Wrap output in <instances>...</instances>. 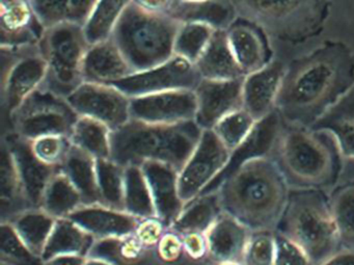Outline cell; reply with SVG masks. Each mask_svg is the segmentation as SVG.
Segmentation results:
<instances>
[{"label":"cell","instance_id":"obj_12","mask_svg":"<svg viewBox=\"0 0 354 265\" xmlns=\"http://www.w3.org/2000/svg\"><path fill=\"white\" fill-rule=\"evenodd\" d=\"M196 65L174 55L171 60L142 72H136L113 86L129 98L175 90H194L201 82Z\"/></svg>","mask_w":354,"mask_h":265},{"label":"cell","instance_id":"obj_49","mask_svg":"<svg viewBox=\"0 0 354 265\" xmlns=\"http://www.w3.org/2000/svg\"><path fill=\"white\" fill-rule=\"evenodd\" d=\"M183 239L184 252L190 258L202 259L208 256V244H207L206 234L190 233L182 236Z\"/></svg>","mask_w":354,"mask_h":265},{"label":"cell","instance_id":"obj_6","mask_svg":"<svg viewBox=\"0 0 354 265\" xmlns=\"http://www.w3.org/2000/svg\"><path fill=\"white\" fill-rule=\"evenodd\" d=\"M238 17L291 44L316 38L329 17L331 0H231Z\"/></svg>","mask_w":354,"mask_h":265},{"label":"cell","instance_id":"obj_5","mask_svg":"<svg viewBox=\"0 0 354 265\" xmlns=\"http://www.w3.org/2000/svg\"><path fill=\"white\" fill-rule=\"evenodd\" d=\"M274 231L304 250L319 265L342 250L329 194L322 190H293Z\"/></svg>","mask_w":354,"mask_h":265},{"label":"cell","instance_id":"obj_39","mask_svg":"<svg viewBox=\"0 0 354 265\" xmlns=\"http://www.w3.org/2000/svg\"><path fill=\"white\" fill-rule=\"evenodd\" d=\"M131 0H98L84 26L91 45L111 38L119 20Z\"/></svg>","mask_w":354,"mask_h":265},{"label":"cell","instance_id":"obj_22","mask_svg":"<svg viewBox=\"0 0 354 265\" xmlns=\"http://www.w3.org/2000/svg\"><path fill=\"white\" fill-rule=\"evenodd\" d=\"M286 67L272 61L259 71L248 74L243 82V109L257 122L275 111V101L285 75Z\"/></svg>","mask_w":354,"mask_h":265},{"label":"cell","instance_id":"obj_28","mask_svg":"<svg viewBox=\"0 0 354 265\" xmlns=\"http://www.w3.org/2000/svg\"><path fill=\"white\" fill-rule=\"evenodd\" d=\"M223 212L218 192L201 194L186 203L169 229L181 236L190 233L206 234Z\"/></svg>","mask_w":354,"mask_h":265},{"label":"cell","instance_id":"obj_45","mask_svg":"<svg viewBox=\"0 0 354 265\" xmlns=\"http://www.w3.org/2000/svg\"><path fill=\"white\" fill-rule=\"evenodd\" d=\"M274 231L252 232L244 257V265H274Z\"/></svg>","mask_w":354,"mask_h":265},{"label":"cell","instance_id":"obj_51","mask_svg":"<svg viewBox=\"0 0 354 265\" xmlns=\"http://www.w3.org/2000/svg\"><path fill=\"white\" fill-rule=\"evenodd\" d=\"M319 265H354V250H341Z\"/></svg>","mask_w":354,"mask_h":265},{"label":"cell","instance_id":"obj_9","mask_svg":"<svg viewBox=\"0 0 354 265\" xmlns=\"http://www.w3.org/2000/svg\"><path fill=\"white\" fill-rule=\"evenodd\" d=\"M78 117L67 98L42 86L10 116V131L28 140L46 136H70Z\"/></svg>","mask_w":354,"mask_h":265},{"label":"cell","instance_id":"obj_27","mask_svg":"<svg viewBox=\"0 0 354 265\" xmlns=\"http://www.w3.org/2000/svg\"><path fill=\"white\" fill-rule=\"evenodd\" d=\"M310 128L329 132L344 159L354 161V86Z\"/></svg>","mask_w":354,"mask_h":265},{"label":"cell","instance_id":"obj_19","mask_svg":"<svg viewBox=\"0 0 354 265\" xmlns=\"http://www.w3.org/2000/svg\"><path fill=\"white\" fill-rule=\"evenodd\" d=\"M227 39L240 68L246 75L272 62L268 35L254 22L238 17L227 30Z\"/></svg>","mask_w":354,"mask_h":265},{"label":"cell","instance_id":"obj_13","mask_svg":"<svg viewBox=\"0 0 354 265\" xmlns=\"http://www.w3.org/2000/svg\"><path fill=\"white\" fill-rule=\"evenodd\" d=\"M67 100L78 115L99 120L111 130L131 120V98L113 84L84 82Z\"/></svg>","mask_w":354,"mask_h":265},{"label":"cell","instance_id":"obj_37","mask_svg":"<svg viewBox=\"0 0 354 265\" xmlns=\"http://www.w3.org/2000/svg\"><path fill=\"white\" fill-rule=\"evenodd\" d=\"M146 250V246L132 234L126 237L97 239L88 257L102 259L115 265H136L142 260Z\"/></svg>","mask_w":354,"mask_h":265},{"label":"cell","instance_id":"obj_34","mask_svg":"<svg viewBox=\"0 0 354 265\" xmlns=\"http://www.w3.org/2000/svg\"><path fill=\"white\" fill-rule=\"evenodd\" d=\"M111 131L99 120L80 116L71 134L72 144L96 159H109L111 156Z\"/></svg>","mask_w":354,"mask_h":265},{"label":"cell","instance_id":"obj_46","mask_svg":"<svg viewBox=\"0 0 354 265\" xmlns=\"http://www.w3.org/2000/svg\"><path fill=\"white\" fill-rule=\"evenodd\" d=\"M274 265H313L301 248L283 234L274 231Z\"/></svg>","mask_w":354,"mask_h":265},{"label":"cell","instance_id":"obj_17","mask_svg":"<svg viewBox=\"0 0 354 265\" xmlns=\"http://www.w3.org/2000/svg\"><path fill=\"white\" fill-rule=\"evenodd\" d=\"M15 161L24 194L32 208H40L43 194L51 178L61 169L51 167L35 155L30 140L10 131L3 138Z\"/></svg>","mask_w":354,"mask_h":265},{"label":"cell","instance_id":"obj_44","mask_svg":"<svg viewBox=\"0 0 354 265\" xmlns=\"http://www.w3.org/2000/svg\"><path fill=\"white\" fill-rule=\"evenodd\" d=\"M35 155L46 165L61 169L71 151V140L67 136H41L30 140Z\"/></svg>","mask_w":354,"mask_h":265},{"label":"cell","instance_id":"obj_16","mask_svg":"<svg viewBox=\"0 0 354 265\" xmlns=\"http://www.w3.org/2000/svg\"><path fill=\"white\" fill-rule=\"evenodd\" d=\"M283 124V120L277 111H273L264 119L257 122L250 136L235 150L232 151L229 163L225 169L209 183L201 194L217 192L223 180L250 159L271 156Z\"/></svg>","mask_w":354,"mask_h":265},{"label":"cell","instance_id":"obj_20","mask_svg":"<svg viewBox=\"0 0 354 265\" xmlns=\"http://www.w3.org/2000/svg\"><path fill=\"white\" fill-rule=\"evenodd\" d=\"M152 192L156 215L169 229L183 210L179 194V172L160 161H145L140 165Z\"/></svg>","mask_w":354,"mask_h":265},{"label":"cell","instance_id":"obj_23","mask_svg":"<svg viewBox=\"0 0 354 265\" xmlns=\"http://www.w3.org/2000/svg\"><path fill=\"white\" fill-rule=\"evenodd\" d=\"M252 233L243 223L223 212L207 231L208 256L215 264L243 263Z\"/></svg>","mask_w":354,"mask_h":265},{"label":"cell","instance_id":"obj_33","mask_svg":"<svg viewBox=\"0 0 354 265\" xmlns=\"http://www.w3.org/2000/svg\"><path fill=\"white\" fill-rule=\"evenodd\" d=\"M57 219L41 208H30L10 219L18 235L26 246L42 257Z\"/></svg>","mask_w":354,"mask_h":265},{"label":"cell","instance_id":"obj_26","mask_svg":"<svg viewBox=\"0 0 354 265\" xmlns=\"http://www.w3.org/2000/svg\"><path fill=\"white\" fill-rule=\"evenodd\" d=\"M194 65L202 80H232L245 77L232 51L227 30H215L208 46Z\"/></svg>","mask_w":354,"mask_h":265},{"label":"cell","instance_id":"obj_54","mask_svg":"<svg viewBox=\"0 0 354 265\" xmlns=\"http://www.w3.org/2000/svg\"><path fill=\"white\" fill-rule=\"evenodd\" d=\"M216 265H244V263H221Z\"/></svg>","mask_w":354,"mask_h":265},{"label":"cell","instance_id":"obj_11","mask_svg":"<svg viewBox=\"0 0 354 265\" xmlns=\"http://www.w3.org/2000/svg\"><path fill=\"white\" fill-rule=\"evenodd\" d=\"M231 151L212 129L204 130L198 146L179 174V194L184 204L203 190L225 169Z\"/></svg>","mask_w":354,"mask_h":265},{"label":"cell","instance_id":"obj_42","mask_svg":"<svg viewBox=\"0 0 354 265\" xmlns=\"http://www.w3.org/2000/svg\"><path fill=\"white\" fill-rule=\"evenodd\" d=\"M256 123L250 113L240 109L223 118L212 130L232 152L250 136Z\"/></svg>","mask_w":354,"mask_h":265},{"label":"cell","instance_id":"obj_4","mask_svg":"<svg viewBox=\"0 0 354 265\" xmlns=\"http://www.w3.org/2000/svg\"><path fill=\"white\" fill-rule=\"evenodd\" d=\"M203 131L196 121L153 124L131 119L111 131V159L123 167L160 161L180 173L198 146Z\"/></svg>","mask_w":354,"mask_h":265},{"label":"cell","instance_id":"obj_40","mask_svg":"<svg viewBox=\"0 0 354 265\" xmlns=\"http://www.w3.org/2000/svg\"><path fill=\"white\" fill-rule=\"evenodd\" d=\"M97 179L101 204L125 211V167L113 159H96Z\"/></svg>","mask_w":354,"mask_h":265},{"label":"cell","instance_id":"obj_36","mask_svg":"<svg viewBox=\"0 0 354 265\" xmlns=\"http://www.w3.org/2000/svg\"><path fill=\"white\" fill-rule=\"evenodd\" d=\"M124 208L140 219L157 217L150 186L140 165L125 167Z\"/></svg>","mask_w":354,"mask_h":265},{"label":"cell","instance_id":"obj_2","mask_svg":"<svg viewBox=\"0 0 354 265\" xmlns=\"http://www.w3.org/2000/svg\"><path fill=\"white\" fill-rule=\"evenodd\" d=\"M223 212L250 231H274L285 210L290 188L270 156L240 165L219 186Z\"/></svg>","mask_w":354,"mask_h":265},{"label":"cell","instance_id":"obj_3","mask_svg":"<svg viewBox=\"0 0 354 265\" xmlns=\"http://www.w3.org/2000/svg\"><path fill=\"white\" fill-rule=\"evenodd\" d=\"M270 157L293 190H333L343 173L337 140L312 128L283 123Z\"/></svg>","mask_w":354,"mask_h":265},{"label":"cell","instance_id":"obj_50","mask_svg":"<svg viewBox=\"0 0 354 265\" xmlns=\"http://www.w3.org/2000/svg\"><path fill=\"white\" fill-rule=\"evenodd\" d=\"M134 5L146 11L169 15L177 0H131Z\"/></svg>","mask_w":354,"mask_h":265},{"label":"cell","instance_id":"obj_7","mask_svg":"<svg viewBox=\"0 0 354 265\" xmlns=\"http://www.w3.org/2000/svg\"><path fill=\"white\" fill-rule=\"evenodd\" d=\"M180 26L171 16L146 11L131 1L111 38L136 73L161 65L175 55Z\"/></svg>","mask_w":354,"mask_h":265},{"label":"cell","instance_id":"obj_35","mask_svg":"<svg viewBox=\"0 0 354 265\" xmlns=\"http://www.w3.org/2000/svg\"><path fill=\"white\" fill-rule=\"evenodd\" d=\"M84 205L82 194L62 170L51 178L43 194L41 209L55 219L68 217Z\"/></svg>","mask_w":354,"mask_h":265},{"label":"cell","instance_id":"obj_47","mask_svg":"<svg viewBox=\"0 0 354 265\" xmlns=\"http://www.w3.org/2000/svg\"><path fill=\"white\" fill-rule=\"evenodd\" d=\"M165 232L162 237L157 244L158 256L161 260L167 263H173L179 260L184 253L183 239L180 234L173 230Z\"/></svg>","mask_w":354,"mask_h":265},{"label":"cell","instance_id":"obj_18","mask_svg":"<svg viewBox=\"0 0 354 265\" xmlns=\"http://www.w3.org/2000/svg\"><path fill=\"white\" fill-rule=\"evenodd\" d=\"M44 30L32 0H0L1 47L38 44Z\"/></svg>","mask_w":354,"mask_h":265},{"label":"cell","instance_id":"obj_38","mask_svg":"<svg viewBox=\"0 0 354 265\" xmlns=\"http://www.w3.org/2000/svg\"><path fill=\"white\" fill-rule=\"evenodd\" d=\"M329 202L342 250H354V182L333 188Z\"/></svg>","mask_w":354,"mask_h":265},{"label":"cell","instance_id":"obj_31","mask_svg":"<svg viewBox=\"0 0 354 265\" xmlns=\"http://www.w3.org/2000/svg\"><path fill=\"white\" fill-rule=\"evenodd\" d=\"M61 170L82 194L84 205L101 204L95 157L73 145Z\"/></svg>","mask_w":354,"mask_h":265},{"label":"cell","instance_id":"obj_53","mask_svg":"<svg viewBox=\"0 0 354 265\" xmlns=\"http://www.w3.org/2000/svg\"><path fill=\"white\" fill-rule=\"evenodd\" d=\"M84 265H115L113 263L109 262V261L102 260V259L86 258V263Z\"/></svg>","mask_w":354,"mask_h":265},{"label":"cell","instance_id":"obj_14","mask_svg":"<svg viewBox=\"0 0 354 265\" xmlns=\"http://www.w3.org/2000/svg\"><path fill=\"white\" fill-rule=\"evenodd\" d=\"M194 90H175L131 98L132 120L153 124L194 121L196 115Z\"/></svg>","mask_w":354,"mask_h":265},{"label":"cell","instance_id":"obj_43","mask_svg":"<svg viewBox=\"0 0 354 265\" xmlns=\"http://www.w3.org/2000/svg\"><path fill=\"white\" fill-rule=\"evenodd\" d=\"M0 257L3 263L8 265H45L42 257L26 246L10 221L1 223Z\"/></svg>","mask_w":354,"mask_h":265},{"label":"cell","instance_id":"obj_30","mask_svg":"<svg viewBox=\"0 0 354 265\" xmlns=\"http://www.w3.org/2000/svg\"><path fill=\"white\" fill-rule=\"evenodd\" d=\"M0 202L3 221L32 208L24 194L19 174L11 151L5 142L1 144L0 154Z\"/></svg>","mask_w":354,"mask_h":265},{"label":"cell","instance_id":"obj_10","mask_svg":"<svg viewBox=\"0 0 354 265\" xmlns=\"http://www.w3.org/2000/svg\"><path fill=\"white\" fill-rule=\"evenodd\" d=\"M1 107L10 116L43 86L47 76V65L38 44L1 47Z\"/></svg>","mask_w":354,"mask_h":265},{"label":"cell","instance_id":"obj_25","mask_svg":"<svg viewBox=\"0 0 354 265\" xmlns=\"http://www.w3.org/2000/svg\"><path fill=\"white\" fill-rule=\"evenodd\" d=\"M169 16L180 24H204L215 30H227L238 18L231 0H177Z\"/></svg>","mask_w":354,"mask_h":265},{"label":"cell","instance_id":"obj_48","mask_svg":"<svg viewBox=\"0 0 354 265\" xmlns=\"http://www.w3.org/2000/svg\"><path fill=\"white\" fill-rule=\"evenodd\" d=\"M165 226L158 217H151L140 221L138 229L134 235L136 236L142 246H157L160 238L165 234Z\"/></svg>","mask_w":354,"mask_h":265},{"label":"cell","instance_id":"obj_52","mask_svg":"<svg viewBox=\"0 0 354 265\" xmlns=\"http://www.w3.org/2000/svg\"><path fill=\"white\" fill-rule=\"evenodd\" d=\"M86 258L88 257L80 255H63L45 261V265H84Z\"/></svg>","mask_w":354,"mask_h":265},{"label":"cell","instance_id":"obj_55","mask_svg":"<svg viewBox=\"0 0 354 265\" xmlns=\"http://www.w3.org/2000/svg\"><path fill=\"white\" fill-rule=\"evenodd\" d=\"M179 1H194V0H179Z\"/></svg>","mask_w":354,"mask_h":265},{"label":"cell","instance_id":"obj_24","mask_svg":"<svg viewBox=\"0 0 354 265\" xmlns=\"http://www.w3.org/2000/svg\"><path fill=\"white\" fill-rule=\"evenodd\" d=\"M113 39L92 44L84 62V82L113 84L133 74Z\"/></svg>","mask_w":354,"mask_h":265},{"label":"cell","instance_id":"obj_15","mask_svg":"<svg viewBox=\"0 0 354 265\" xmlns=\"http://www.w3.org/2000/svg\"><path fill=\"white\" fill-rule=\"evenodd\" d=\"M243 78L232 80H201L196 88V123L203 130L213 129L223 118L243 109Z\"/></svg>","mask_w":354,"mask_h":265},{"label":"cell","instance_id":"obj_1","mask_svg":"<svg viewBox=\"0 0 354 265\" xmlns=\"http://www.w3.org/2000/svg\"><path fill=\"white\" fill-rule=\"evenodd\" d=\"M353 86V51L325 41L286 67L275 111L283 123L310 128Z\"/></svg>","mask_w":354,"mask_h":265},{"label":"cell","instance_id":"obj_32","mask_svg":"<svg viewBox=\"0 0 354 265\" xmlns=\"http://www.w3.org/2000/svg\"><path fill=\"white\" fill-rule=\"evenodd\" d=\"M44 28L71 24L84 26L98 0H32Z\"/></svg>","mask_w":354,"mask_h":265},{"label":"cell","instance_id":"obj_8","mask_svg":"<svg viewBox=\"0 0 354 265\" xmlns=\"http://www.w3.org/2000/svg\"><path fill=\"white\" fill-rule=\"evenodd\" d=\"M47 65L43 86L68 98L84 84V62L91 44L84 26L62 24L45 28L38 43Z\"/></svg>","mask_w":354,"mask_h":265},{"label":"cell","instance_id":"obj_41","mask_svg":"<svg viewBox=\"0 0 354 265\" xmlns=\"http://www.w3.org/2000/svg\"><path fill=\"white\" fill-rule=\"evenodd\" d=\"M215 30L200 24H181L176 36L174 53L196 64L208 46Z\"/></svg>","mask_w":354,"mask_h":265},{"label":"cell","instance_id":"obj_21","mask_svg":"<svg viewBox=\"0 0 354 265\" xmlns=\"http://www.w3.org/2000/svg\"><path fill=\"white\" fill-rule=\"evenodd\" d=\"M68 217L96 239L132 235L142 221L126 211L102 204L82 205Z\"/></svg>","mask_w":354,"mask_h":265},{"label":"cell","instance_id":"obj_29","mask_svg":"<svg viewBox=\"0 0 354 265\" xmlns=\"http://www.w3.org/2000/svg\"><path fill=\"white\" fill-rule=\"evenodd\" d=\"M96 238L84 231L69 217L57 219L50 237L43 252L42 259L50 260L63 255H80L88 257Z\"/></svg>","mask_w":354,"mask_h":265}]
</instances>
